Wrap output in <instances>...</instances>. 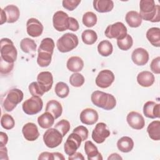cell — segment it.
Instances as JSON below:
<instances>
[{
    "instance_id": "7dc6e473",
    "label": "cell",
    "mask_w": 160,
    "mask_h": 160,
    "mask_svg": "<svg viewBox=\"0 0 160 160\" xmlns=\"http://www.w3.org/2000/svg\"><path fill=\"white\" fill-rule=\"evenodd\" d=\"M79 28L78 21L72 17H69V29L72 31H77Z\"/></svg>"
},
{
    "instance_id": "d590c367",
    "label": "cell",
    "mask_w": 160,
    "mask_h": 160,
    "mask_svg": "<svg viewBox=\"0 0 160 160\" xmlns=\"http://www.w3.org/2000/svg\"><path fill=\"white\" fill-rule=\"evenodd\" d=\"M97 21L96 15L91 11H88L84 14L82 19L83 24L88 28L93 27L97 23Z\"/></svg>"
},
{
    "instance_id": "db71d44e",
    "label": "cell",
    "mask_w": 160,
    "mask_h": 160,
    "mask_svg": "<svg viewBox=\"0 0 160 160\" xmlns=\"http://www.w3.org/2000/svg\"><path fill=\"white\" fill-rule=\"evenodd\" d=\"M108 159H122V158L118 153H112L108 158Z\"/></svg>"
},
{
    "instance_id": "30bf717a",
    "label": "cell",
    "mask_w": 160,
    "mask_h": 160,
    "mask_svg": "<svg viewBox=\"0 0 160 160\" xmlns=\"http://www.w3.org/2000/svg\"><path fill=\"white\" fill-rule=\"evenodd\" d=\"M81 142L82 139L78 134L74 132L70 134L64 145L65 153L69 156L73 154L80 147Z\"/></svg>"
},
{
    "instance_id": "f5cc1de1",
    "label": "cell",
    "mask_w": 160,
    "mask_h": 160,
    "mask_svg": "<svg viewBox=\"0 0 160 160\" xmlns=\"http://www.w3.org/2000/svg\"><path fill=\"white\" fill-rule=\"evenodd\" d=\"M7 22V18L4 9H1V16H0V24L2 25L4 22Z\"/></svg>"
},
{
    "instance_id": "e575fe53",
    "label": "cell",
    "mask_w": 160,
    "mask_h": 160,
    "mask_svg": "<svg viewBox=\"0 0 160 160\" xmlns=\"http://www.w3.org/2000/svg\"><path fill=\"white\" fill-rule=\"evenodd\" d=\"M54 91L59 98H65L69 95V88L66 83L60 81L56 84Z\"/></svg>"
},
{
    "instance_id": "ffe728a7",
    "label": "cell",
    "mask_w": 160,
    "mask_h": 160,
    "mask_svg": "<svg viewBox=\"0 0 160 160\" xmlns=\"http://www.w3.org/2000/svg\"><path fill=\"white\" fill-rule=\"evenodd\" d=\"M84 151L88 160H102L103 159L98 148L91 141H86L85 142Z\"/></svg>"
},
{
    "instance_id": "ba28073f",
    "label": "cell",
    "mask_w": 160,
    "mask_h": 160,
    "mask_svg": "<svg viewBox=\"0 0 160 160\" xmlns=\"http://www.w3.org/2000/svg\"><path fill=\"white\" fill-rule=\"evenodd\" d=\"M63 136L56 128H49L43 135V141L45 145L49 148L58 147L62 141Z\"/></svg>"
},
{
    "instance_id": "f6af8a7d",
    "label": "cell",
    "mask_w": 160,
    "mask_h": 160,
    "mask_svg": "<svg viewBox=\"0 0 160 160\" xmlns=\"http://www.w3.org/2000/svg\"><path fill=\"white\" fill-rule=\"evenodd\" d=\"M72 132L78 134L81 137L82 141H84L87 139L88 137V133H89L88 129L84 126H77L73 129Z\"/></svg>"
},
{
    "instance_id": "44dd1931",
    "label": "cell",
    "mask_w": 160,
    "mask_h": 160,
    "mask_svg": "<svg viewBox=\"0 0 160 160\" xmlns=\"http://www.w3.org/2000/svg\"><path fill=\"white\" fill-rule=\"evenodd\" d=\"M155 78L152 72L148 71H144L140 72L137 76L138 83L142 87L151 86L154 82Z\"/></svg>"
},
{
    "instance_id": "ac0fdd59",
    "label": "cell",
    "mask_w": 160,
    "mask_h": 160,
    "mask_svg": "<svg viewBox=\"0 0 160 160\" xmlns=\"http://www.w3.org/2000/svg\"><path fill=\"white\" fill-rule=\"evenodd\" d=\"M143 113L148 118H159L160 117V104L152 101H147L143 106Z\"/></svg>"
},
{
    "instance_id": "d6a6232c",
    "label": "cell",
    "mask_w": 160,
    "mask_h": 160,
    "mask_svg": "<svg viewBox=\"0 0 160 160\" xmlns=\"http://www.w3.org/2000/svg\"><path fill=\"white\" fill-rule=\"evenodd\" d=\"M113 51V46L108 40H103L101 41L98 45V51L99 54L104 57L110 56Z\"/></svg>"
},
{
    "instance_id": "d4e9b609",
    "label": "cell",
    "mask_w": 160,
    "mask_h": 160,
    "mask_svg": "<svg viewBox=\"0 0 160 160\" xmlns=\"http://www.w3.org/2000/svg\"><path fill=\"white\" fill-rule=\"evenodd\" d=\"M46 111L51 113L54 119H57L62 114V107L59 102L54 99L50 100L46 104Z\"/></svg>"
},
{
    "instance_id": "6da1fadb",
    "label": "cell",
    "mask_w": 160,
    "mask_h": 160,
    "mask_svg": "<svg viewBox=\"0 0 160 160\" xmlns=\"http://www.w3.org/2000/svg\"><path fill=\"white\" fill-rule=\"evenodd\" d=\"M139 15L142 19L152 22L160 21V7L153 0H141L139 2Z\"/></svg>"
},
{
    "instance_id": "60d3db41",
    "label": "cell",
    "mask_w": 160,
    "mask_h": 160,
    "mask_svg": "<svg viewBox=\"0 0 160 160\" xmlns=\"http://www.w3.org/2000/svg\"><path fill=\"white\" fill-rule=\"evenodd\" d=\"M54 128L58 130L64 137L70 130L71 126L68 120L61 119L54 125Z\"/></svg>"
},
{
    "instance_id": "e0dca14e",
    "label": "cell",
    "mask_w": 160,
    "mask_h": 160,
    "mask_svg": "<svg viewBox=\"0 0 160 160\" xmlns=\"http://www.w3.org/2000/svg\"><path fill=\"white\" fill-rule=\"evenodd\" d=\"M80 120L86 125H92L95 124L99 118L98 112L92 108H86L80 113Z\"/></svg>"
},
{
    "instance_id": "8992f818",
    "label": "cell",
    "mask_w": 160,
    "mask_h": 160,
    "mask_svg": "<svg viewBox=\"0 0 160 160\" xmlns=\"http://www.w3.org/2000/svg\"><path fill=\"white\" fill-rule=\"evenodd\" d=\"M128 29L126 26L121 22H116L109 25L105 31V36L109 39L115 38L117 40L124 38L127 34Z\"/></svg>"
},
{
    "instance_id": "5bb4252c",
    "label": "cell",
    "mask_w": 160,
    "mask_h": 160,
    "mask_svg": "<svg viewBox=\"0 0 160 160\" xmlns=\"http://www.w3.org/2000/svg\"><path fill=\"white\" fill-rule=\"evenodd\" d=\"M127 122L132 129L139 130L142 129L145 125V120L143 116L139 112L131 111L126 117Z\"/></svg>"
},
{
    "instance_id": "603a6c76",
    "label": "cell",
    "mask_w": 160,
    "mask_h": 160,
    "mask_svg": "<svg viewBox=\"0 0 160 160\" xmlns=\"http://www.w3.org/2000/svg\"><path fill=\"white\" fill-rule=\"evenodd\" d=\"M66 66L70 71L78 72L82 69L84 67V61L79 56H72L67 61Z\"/></svg>"
},
{
    "instance_id": "f907efd6",
    "label": "cell",
    "mask_w": 160,
    "mask_h": 160,
    "mask_svg": "<svg viewBox=\"0 0 160 160\" xmlns=\"http://www.w3.org/2000/svg\"><path fill=\"white\" fill-rule=\"evenodd\" d=\"M0 159H9L8 156V149L5 146H0Z\"/></svg>"
},
{
    "instance_id": "7402d4cb",
    "label": "cell",
    "mask_w": 160,
    "mask_h": 160,
    "mask_svg": "<svg viewBox=\"0 0 160 160\" xmlns=\"http://www.w3.org/2000/svg\"><path fill=\"white\" fill-rule=\"evenodd\" d=\"M93 8L98 12H108L113 9L114 2L111 0H94Z\"/></svg>"
},
{
    "instance_id": "4fadbf2b",
    "label": "cell",
    "mask_w": 160,
    "mask_h": 160,
    "mask_svg": "<svg viewBox=\"0 0 160 160\" xmlns=\"http://www.w3.org/2000/svg\"><path fill=\"white\" fill-rule=\"evenodd\" d=\"M42 23L36 18H29L26 22V31L28 35L32 38L41 36L43 32Z\"/></svg>"
},
{
    "instance_id": "2e32d148",
    "label": "cell",
    "mask_w": 160,
    "mask_h": 160,
    "mask_svg": "<svg viewBox=\"0 0 160 160\" xmlns=\"http://www.w3.org/2000/svg\"><path fill=\"white\" fill-rule=\"evenodd\" d=\"M149 53L142 48L135 49L131 54V59L137 66H144L149 61Z\"/></svg>"
},
{
    "instance_id": "1f68e13d",
    "label": "cell",
    "mask_w": 160,
    "mask_h": 160,
    "mask_svg": "<svg viewBox=\"0 0 160 160\" xmlns=\"http://www.w3.org/2000/svg\"><path fill=\"white\" fill-rule=\"evenodd\" d=\"M54 46L55 45L53 39L50 38H46L41 41L38 52H46L52 55Z\"/></svg>"
},
{
    "instance_id": "836d02e7",
    "label": "cell",
    "mask_w": 160,
    "mask_h": 160,
    "mask_svg": "<svg viewBox=\"0 0 160 160\" xmlns=\"http://www.w3.org/2000/svg\"><path fill=\"white\" fill-rule=\"evenodd\" d=\"M82 42L88 45H92L95 43L98 39L97 33L92 29H86L81 34Z\"/></svg>"
},
{
    "instance_id": "8d00e7d4",
    "label": "cell",
    "mask_w": 160,
    "mask_h": 160,
    "mask_svg": "<svg viewBox=\"0 0 160 160\" xmlns=\"http://www.w3.org/2000/svg\"><path fill=\"white\" fill-rule=\"evenodd\" d=\"M133 44V39L130 34H127L126 36L121 39L117 40V45L118 48L122 51H128Z\"/></svg>"
},
{
    "instance_id": "4dcf8cb0",
    "label": "cell",
    "mask_w": 160,
    "mask_h": 160,
    "mask_svg": "<svg viewBox=\"0 0 160 160\" xmlns=\"http://www.w3.org/2000/svg\"><path fill=\"white\" fill-rule=\"evenodd\" d=\"M36 43L29 38H23L20 42V48L25 53H34L36 50Z\"/></svg>"
},
{
    "instance_id": "ee69618b",
    "label": "cell",
    "mask_w": 160,
    "mask_h": 160,
    "mask_svg": "<svg viewBox=\"0 0 160 160\" xmlns=\"http://www.w3.org/2000/svg\"><path fill=\"white\" fill-rule=\"evenodd\" d=\"M81 3V0H63L62 4L64 8L72 11L75 9Z\"/></svg>"
},
{
    "instance_id": "11a10c76",
    "label": "cell",
    "mask_w": 160,
    "mask_h": 160,
    "mask_svg": "<svg viewBox=\"0 0 160 160\" xmlns=\"http://www.w3.org/2000/svg\"><path fill=\"white\" fill-rule=\"evenodd\" d=\"M54 153V159H62V160H64L65 158L64 157V156L60 153V152H53Z\"/></svg>"
},
{
    "instance_id": "3957f363",
    "label": "cell",
    "mask_w": 160,
    "mask_h": 160,
    "mask_svg": "<svg viewBox=\"0 0 160 160\" xmlns=\"http://www.w3.org/2000/svg\"><path fill=\"white\" fill-rule=\"evenodd\" d=\"M1 58L9 63H14L18 56V52L13 42L9 38H2L0 42Z\"/></svg>"
},
{
    "instance_id": "b9f144b4",
    "label": "cell",
    "mask_w": 160,
    "mask_h": 160,
    "mask_svg": "<svg viewBox=\"0 0 160 160\" xmlns=\"http://www.w3.org/2000/svg\"><path fill=\"white\" fill-rule=\"evenodd\" d=\"M29 91L32 96L41 97L45 93L38 82H32L29 85Z\"/></svg>"
},
{
    "instance_id": "74e56055",
    "label": "cell",
    "mask_w": 160,
    "mask_h": 160,
    "mask_svg": "<svg viewBox=\"0 0 160 160\" xmlns=\"http://www.w3.org/2000/svg\"><path fill=\"white\" fill-rule=\"evenodd\" d=\"M38 58H37V63L42 68L48 67L51 62L52 59V54L42 52H38Z\"/></svg>"
},
{
    "instance_id": "4316f807",
    "label": "cell",
    "mask_w": 160,
    "mask_h": 160,
    "mask_svg": "<svg viewBox=\"0 0 160 160\" xmlns=\"http://www.w3.org/2000/svg\"><path fill=\"white\" fill-rule=\"evenodd\" d=\"M146 38L149 42L155 47L160 46V29L153 27L149 29L146 32Z\"/></svg>"
},
{
    "instance_id": "9a60e30c",
    "label": "cell",
    "mask_w": 160,
    "mask_h": 160,
    "mask_svg": "<svg viewBox=\"0 0 160 160\" xmlns=\"http://www.w3.org/2000/svg\"><path fill=\"white\" fill-rule=\"evenodd\" d=\"M37 82L44 92H48L53 84V76L49 71H42L38 74Z\"/></svg>"
},
{
    "instance_id": "cb8c5ba5",
    "label": "cell",
    "mask_w": 160,
    "mask_h": 160,
    "mask_svg": "<svg viewBox=\"0 0 160 160\" xmlns=\"http://www.w3.org/2000/svg\"><path fill=\"white\" fill-rule=\"evenodd\" d=\"M6 13L8 23H14L16 22L20 16V11L19 8L13 4L8 5L4 8Z\"/></svg>"
},
{
    "instance_id": "83f0119b",
    "label": "cell",
    "mask_w": 160,
    "mask_h": 160,
    "mask_svg": "<svg viewBox=\"0 0 160 160\" xmlns=\"http://www.w3.org/2000/svg\"><path fill=\"white\" fill-rule=\"evenodd\" d=\"M117 147L122 152H129L134 148V141L130 137L123 136L118 141Z\"/></svg>"
},
{
    "instance_id": "d6986e66",
    "label": "cell",
    "mask_w": 160,
    "mask_h": 160,
    "mask_svg": "<svg viewBox=\"0 0 160 160\" xmlns=\"http://www.w3.org/2000/svg\"><path fill=\"white\" fill-rule=\"evenodd\" d=\"M22 133L24 138L28 141H34L39 136L38 127L33 122L25 124L22 128Z\"/></svg>"
},
{
    "instance_id": "5b68a950",
    "label": "cell",
    "mask_w": 160,
    "mask_h": 160,
    "mask_svg": "<svg viewBox=\"0 0 160 160\" xmlns=\"http://www.w3.org/2000/svg\"><path fill=\"white\" fill-rule=\"evenodd\" d=\"M23 97L24 94L21 90L18 88L10 89L3 101V108L8 112L12 111L22 101Z\"/></svg>"
},
{
    "instance_id": "f546056e",
    "label": "cell",
    "mask_w": 160,
    "mask_h": 160,
    "mask_svg": "<svg viewBox=\"0 0 160 160\" xmlns=\"http://www.w3.org/2000/svg\"><path fill=\"white\" fill-rule=\"evenodd\" d=\"M147 132L149 137L154 141H159L160 139V121H153L147 128Z\"/></svg>"
},
{
    "instance_id": "f1b7e54d",
    "label": "cell",
    "mask_w": 160,
    "mask_h": 160,
    "mask_svg": "<svg viewBox=\"0 0 160 160\" xmlns=\"http://www.w3.org/2000/svg\"><path fill=\"white\" fill-rule=\"evenodd\" d=\"M54 118L49 112H45L38 118V123L43 129L50 128L54 123Z\"/></svg>"
},
{
    "instance_id": "c3c4849f",
    "label": "cell",
    "mask_w": 160,
    "mask_h": 160,
    "mask_svg": "<svg viewBox=\"0 0 160 160\" xmlns=\"http://www.w3.org/2000/svg\"><path fill=\"white\" fill-rule=\"evenodd\" d=\"M39 160L42 159H48V160H54V156L53 152H41L39 157Z\"/></svg>"
},
{
    "instance_id": "ab89813d",
    "label": "cell",
    "mask_w": 160,
    "mask_h": 160,
    "mask_svg": "<svg viewBox=\"0 0 160 160\" xmlns=\"http://www.w3.org/2000/svg\"><path fill=\"white\" fill-rule=\"evenodd\" d=\"M85 79L82 74L79 72H74L69 78V82L71 86L75 88H79L83 85Z\"/></svg>"
},
{
    "instance_id": "484cf974",
    "label": "cell",
    "mask_w": 160,
    "mask_h": 160,
    "mask_svg": "<svg viewBox=\"0 0 160 160\" xmlns=\"http://www.w3.org/2000/svg\"><path fill=\"white\" fill-rule=\"evenodd\" d=\"M125 20L131 28H138L140 26L142 21L139 14L136 11L128 12L125 16Z\"/></svg>"
},
{
    "instance_id": "9c48e42d",
    "label": "cell",
    "mask_w": 160,
    "mask_h": 160,
    "mask_svg": "<svg viewBox=\"0 0 160 160\" xmlns=\"http://www.w3.org/2000/svg\"><path fill=\"white\" fill-rule=\"evenodd\" d=\"M69 17L67 13L62 11H56L52 16L53 27L59 32L64 31L69 29Z\"/></svg>"
},
{
    "instance_id": "f35d334b",
    "label": "cell",
    "mask_w": 160,
    "mask_h": 160,
    "mask_svg": "<svg viewBox=\"0 0 160 160\" xmlns=\"http://www.w3.org/2000/svg\"><path fill=\"white\" fill-rule=\"evenodd\" d=\"M1 125L4 129L10 130L14 127L15 121L11 115L8 114H4L1 118Z\"/></svg>"
},
{
    "instance_id": "8fae6325",
    "label": "cell",
    "mask_w": 160,
    "mask_h": 160,
    "mask_svg": "<svg viewBox=\"0 0 160 160\" xmlns=\"http://www.w3.org/2000/svg\"><path fill=\"white\" fill-rule=\"evenodd\" d=\"M115 79L114 73L109 69H104L101 71L95 80L97 86L101 88H107L109 87Z\"/></svg>"
},
{
    "instance_id": "7bdbcfd3",
    "label": "cell",
    "mask_w": 160,
    "mask_h": 160,
    "mask_svg": "<svg viewBox=\"0 0 160 160\" xmlns=\"http://www.w3.org/2000/svg\"><path fill=\"white\" fill-rule=\"evenodd\" d=\"M14 68V63H9L0 59V71L2 75L9 74Z\"/></svg>"
},
{
    "instance_id": "7c38bea8",
    "label": "cell",
    "mask_w": 160,
    "mask_h": 160,
    "mask_svg": "<svg viewBox=\"0 0 160 160\" xmlns=\"http://www.w3.org/2000/svg\"><path fill=\"white\" fill-rule=\"evenodd\" d=\"M110 136V131L106 124L104 122L98 123L92 132V138L98 144L104 142L106 139Z\"/></svg>"
},
{
    "instance_id": "816d5d0a",
    "label": "cell",
    "mask_w": 160,
    "mask_h": 160,
    "mask_svg": "<svg viewBox=\"0 0 160 160\" xmlns=\"http://www.w3.org/2000/svg\"><path fill=\"white\" fill-rule=\"evenodd\" d=\"M68 159L69 160H75V159H79V160L82 159V160H84V158L83 155L81 153H80L79 152H76L73 154H72L71 156H69Z\"/></svg>"
},
{
    "instance_id": "52a82bcc",
    "label": "cell",
    "mask_w": 160,
    "mask_h": 160,
    "mask_svg": "<svg viewBox=\"0 0 160 160\" xmlns=\"http://www.w3.org/2000/svg\"><path fill=\"white\" fill-rule=\"evenodd\" d=\"M43 107V102L40 97L32 96L26 99L22 105V108L26 114L34 115L39 112Z\"/></svg>"
},
{
    "instance_id": "7a4b0ae2",
    "label": "cell",
    "mask_w": 160,
    "mask_h": 160,
    "mask_svg": "<svg viewBox=\"0 0 160 160\" xmlns=\"http://www.w3.org/2000/svg\"><path fill=\"white\" fill-rule=\"evenodd\" d=\"M91 99L95 106L107 111L114 109L116 105V100L113 95L101 91H94Z\"/></svg>"
},
{
    "instance_id": "277c9868",
    "label": "cell",
    "mask_w": 160,
    "mask_h": 160,
    "mask_svg": "<svg viewBox=\"0 0 160 160\" xmlns=\"http://www.w3.org/2000/svg\"><path fill=\"white\" fill-rule=\"evenodd\" d=\"M79 44L78 36L68 32L60 37L56 42L58 49L61 52H68L76 48Z\"/></svg>"
},
{
    "instance_id": "681fc988",
    "label": "cell",
    "mask_w": 160,
    "mask_h": 160,
    "mask_svg": "<svg viewBox=\"0 0 160 160\" xmlns=\"http://www.w3.org/2000/svg\"><path fill=\"white\" fill-rule=\"evenodd\" d=\"M8 141V137L6 133L1 131L0 132V146H5Z\"/></svg>"
},
{
    "instance_id": "bcb514c9",
    "label": "cell",
    "mask_w": 160,
    "mask_h": 160,
    "mask_svg": "<svg viewBox=\"0 0 160 160\" xmlns=\"http://www.w3.org/2000/svg\"><path fill=\"white\" fill-rule=\"evenodd\" d=\"M160 57L158 56L153 59L150 64V68L152 72L159 74L160 73Z\"/></svg>"
}]
</instances>
